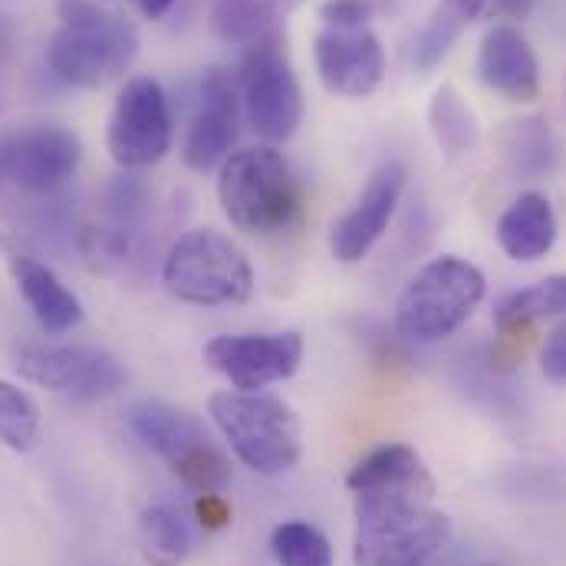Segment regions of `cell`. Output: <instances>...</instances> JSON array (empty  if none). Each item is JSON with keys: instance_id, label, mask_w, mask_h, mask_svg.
<instances>
[{"instance_id": "1", "label": "cell", "mask_w": 566, "mask_h": 566, "mask_svg": "<svg viewBox=\"0 0 566 566\" xmlns=\"http://www.w3.org/2000/svg\"><path fill=\"white\" fill-rule=\"evenodd\" d=\"M346 488L356 566H422L451 541V521L434 507L438 484L412 444L373 448L346 474Z\"/></svg>"}, {"instance_id": "2", "label": "cell", "mask_w": 566, "mask_h": 566, "mask_svg": "<svg viewBox=\"0 0 566 566\" xmlns=\"http://www.w3.org/2000/svg\"><path fill=\"white\" fill-rule=\"evenodd\" d=\"M60 30L46 46L53 76L76 90H99L119 80L139 56L136 27L96 0H56Z\"/></svg>"}, {"instance_id": "3", "label": "cell", "mask_w": 566, "mask_h": 566, "mask_svg": "<svg viewBox=\"0 0 566 566\" xmlns=\"http://www.w3.org/2000/svg\"><path fill=\"white\" fill-rule=\"evenodd\" d=\"M218 205L244 234H281L303 214L300 181L274 145L228 155L218 168Z\"/></svg>"}, {"instance_id": "4", "label": "cell", "mask_w": 566, "mask_h": 566, "mask_svg": "<svg viewBox=\"0 0 566 566\" xmlns=\"http://www.w3.org/2000/svg\"><path fill=\"white\" fill-rule=\"evenodd\" d=\"M208 416L231 451L258 474H286L303 458V424L277 396L224 389L208 399Z\"/></svg>"}, {"instance_id": "5", "label": "cell", "mask_w": 566, "mask_h": 566, "mask_svg": "<svg viewBox=\"0 0 566 566\" xmlns=\"http://www.w3.org/2000/svg\"><path fill=\"white\" fill-rule=\"evenodd\" d=\"M161 283L175 300L191 306H241L254 293V268L231 234L195 228L168 248Z\"/></svg>"}, {"instance_id": "6", "label": "cell", "mask_w": 566, "mask_h": 566, "mask_svg": "<svg viewBox=\"0 0 566 566\" xmlns=\"http://www.w3.org/2000/svg\"><path fill=\"white\" fill-rule=\"evenodd\" d=\"M488 293L484 274L454 254H441L412 274L396 300V333L409 343H441L458 333Z\"/></svg>"}, {"instance_id": "7", "label": "cell", "mask_w": 566, "mask_h": 566, "mask_svg": "<svg viewBox=\"0 0 566 566\" xmlns=\"http://www.w3.org/2000/svg\"><path fill=\"white\" fill-rule=\"evenodd\" d=\"M238 90L244 116L261 139L268 145L293 139L303 123V93L283 50V33L244 50Z\"/></svg>"}, {"instance_id": "8", "label": "cell", "mask_w": 566, "mask_h": 566, "mask_svg": "<svg viewBox=\"0 0 566 566\" xmlns=\"http://www.w3.org/2000/svg\"><path fill=\"white\" fill-rule=\"evenodd\" d=\"M13 369L33 386L80 402L116 396L126 382V369L113 353L76 343H20L13 349Z\"/></svg>"}, {"instance_id": "9", "label": "cell", "mask_w": 566, "mask_h": 566, "mask_svg": "<svg viewBox=\"0 0 566 566\" xmlns=\"http://www.w3.org/2000/svg\"><path fill=\"white\" fill-rule=\"evenodd\" d=\"M106 148L126 171L158 165L171 148V109L158 80L133 76L113 106L106 126Z\"/></svg>"}, {"instance_id": "10", "label": "cell", "mask_w": 566, "mask_h": 566, "mask_svg": "<svg viewBox=\"0 0 566 566\" xmlns=\"http://www.w3.org/2000/svg\"><path fill=\"white\" fill-rule=\"evenodd\" d=\"M205 363L241 392H261L296 376L303 363V336L286 333H241L214 336L205 346Z\"/></svg>"}, {"instance_id": "11", "label": "cell", "mask_w": 566, "mask_h": 566, "mask_svg": "<svg viewBox=\"0 0 566 566\" xmlns=\"http://www.w3.org/2000/svg\"><path fill=\"white\" fill-rule=\"evenodd\" d=\"M3 178L27 191L66 185L83 161V142L66 126H27L0 142Z\"/></svg>"}, {"instance_id": "12", "label": "cell", "mask_w": 566, "mask_h": 566, "mask_svg": "<svg viewBox=\"0 0 566 566\" xmlns=\"http://www.w3.org/2000/svg\"><path fill=\"white\" fill-rule=\"evenodd\" d=\"M319 83L333 96L366 99L382 86L386 53L369 27H323L313 40Z\"/></svg>"}, {"instance_id": "13", "label": "cell", "mask_w": 566, "mask_h": 566, "mask_svg": "<svg viewBox=\"0 0 566 566\" xmlns=\"http://www.w3.org/2000/svg\"><path fill=\"white\" fill-rule=\"evenodd\" d=\"M241 136V90L238 76L224 66H211L201 76V106L188 126L181 158L191 171H211L228 161Z\"/></svg>"}, {"instance_id": "14", "label": "cell", "mask_w": 566, "mask_h": 566, "mask_svg": "<svg viewBox=\"0 0 566 566\" xmlns=\"http://www.w3.org/2000/svg\"><path fill=\"white\" fill-rule=\"evenodd\" d=\"M406 168L399 161H389L382 168L373 171V178L366 181V188L359 191L356 205L333 221L329 228V254L339 264H359L363 258H369V251L382 241V234L389 231L396 208L402 201L406 191Z\"/></svg>"}, {"instance_id": "15", "label": "cell", "mask_w": 566, "mask_h": 566, "mask_svg": "<svg viewBox=\"0 0 566 566\" xmlns=\"http://www.w3.org/2000/svg\"><path fill=\"white\" fill-rule=\"evenodd\" d=\"M481 83L511 103H534L541 96V63L524 33L511 23H497L484 33L478 53Z\"/></svg>"}, {"instance_id": "16", "label": "cell", "mask_w": 566, "mask_h": 566, "mask_svg": "<svg viewBox=\"0 0 566 566\" xmlns=\"http://www.w3.org/2000/svg\"><path fill=\"white\" fill-rule=\"evenodd\" d=\"M494 234H497L501 251L511 261L534 264V261L547 258L554 251V244H557V234H560L557 211H554L547 195L524 191L507 205V211L501 214Z\"/></svg>"}, {"instance_id": "17", "label": "cell", "mask_w": 566, "mask_h": 566, "mask_svg": "<svg viewBox=\"0 0 566 566\" xmlns=\"http://www.w3.org/2000/svg\"><path fill=\"white\" fill-rule=\"evenodd\" d=\"M7 268H10V277L17 283L20 296L27 300L36 323L43 326V333L63 336V333H70V329H76L83 323L80 296L60 281L46 264H40L33 258H23V254H13Z\"/></svg>"}, {"instance_id": "18", "label": "cell", "mask_w": 566, "mask_h": 566, "mask_svg": "<svg viewBox=\"0 0 566 566\" xmlns=\"http://www.w3.org/2000/svg\"><path fill=\"white\" fill-rule=\"evenodd\" d=\"M129 428L136 431L145 448H151L155 454H161L168 464L175 458H181L188 448L208 441L205 424L191 419L188 412H178L165 402H139L129 412Z\"/></svg>"}, {"instance_id": "19", "label": "cell", "mask_w": 566, "mask_h": 566, "mask_svg": "<svg viewBox=\"0 0 566 566\" xmlns=\"http://www.w3.org/2000/svg\"><path fill=\"white\" fill-rule=\"evenodd\" d=\"M501 155L517 178H544L560 165V142L541 116L514 119L501 129Z\"/></svg>"}, {"instance_id": "20", "label": "cell", "mask_w": 566, "mask_h": 566, "mask_svg": "<svg viewBox=\"0 0 566 566\" xmlns=\"http://www.w3.org/2000/svg\"><path fill=\"white\" fill-rule=\"evenodd\" d=\"M491 7V0H441L434 7V13L428 17L416 43H412V63L416 70H434L448 53L451 46L458 43V36Z\"/></svg>"}, {"instance_id": "21", "label": "cell", "mask_w": 566, "mask_h": 566, "mask_svg": "<svg viewBox=\"0 0 566 566\" xmlns=\"http://www.w3.org/2000/svg\"><path fill=\"white\" fill-rule=\"evenodd\" d=\"M139 547L148 566H181L191 557V531L168 504H151L139 514Z\"/></svg>"}, {"instance_id": "22", "label": "cell", "mask_w": 566, "mask_h": 566, "mask_svg": "<svg viewBox=\"0 0 566 566\" xmlns=\"http://www.w3.org/2000/svg\"><path fill=\"white\" fill-rule=\"evenodd\" d=\"M560 313H566V274H551L544 281L501 296L494 323L497 329H531L534 323Z\"/></svg>"}, {"instance_id": "23", "label": "cell", "mask_w": 566, "mask_h": 566, "mask_svg": "<svg viewBox=\"0 0 566 566\" xmlns=\"http://www.w3.org/2000/svg\"><path fill=\"white\" fill-rule=\"evenodd\" d=\"M428 126H431L434 142L448 155H468L481 142V126H478L474 109L468 106V99L451 83L434 90L431 106H428Z\"/></svg>"}, {"instance_id": "24", "label": "cell", "mask_w": 566, "mask_h": 566, "mask_svg": "<svg viewBox=\"0 0 566 566\" xmlns=\"http://www.w3.org/2000/svg\"><path fill=\"white\" fill-rule=\"evenodd\" d=\"M211 27L224 43H234L244 50L281 33L277 13L268 0H214Z\"/></svg>"}, {"instance_id": "25", "label": "cell", "mask_w": 566, "mask_h": 566, "mask_svg": "<svg viewBox=\"0 0 566 566\" xmlns=\"http://www.w3.org/2000/svg\"><path fill=\"white\" fill-rule=\"evenodd\" d=\"M271 554L281 566H333V544L306 521H283L271 534Z\"/></svg>"}, {"instance_id": "26", "label": "cell", "mask_w": 566, "mask_h": 566, "mask_svg": "<svg viewBox=\"0 0 566 566\" xmlns=\"http://www.w3.org/2000/svg\"><path fill=\"white\" fill-rule=\"evenodd\" d=\"M40 438V409L33 396L7 379H0V444L23 454Z\"/></svg>"}, {"instance_id": "27", "label": "cell", "mask_w": 566, "mask_h": 566, "mask_svg": "<svg viewBox=\"0 0 566 566\" xmlns=\"http://www.w3.org/2000/svg\"><path fill=\"white\" fill-rule=\"evenodd\" d=\"M175 478L195 491V494H214L224 491V484L231 481V461L224 458V451H218L211 441H201L195 448H188L181 458L171 461Z\"/></svg>"}, {"instance_id": "28", "label": "cell", "mask_w": 566, "mask_h": 566, "mask_svg": "<svg viewBox=\"0 0 566 566\" xmlns=\"http://www.w3.org/2000/svg\"><path fill=\"white\" fill-rule=\"evenodd\" d=\"M382 10V0H326L319 7L323 27H369V20Z\"/></svg>"}, {"instance_id": "29", "label": "cell", "mask_w": 566, "mask_h": 566, "mask_svg": "<svg viewBox=\"0 0 566 566\" xmlns=\"http://www.w3.org/2000/svg\"><path fill=\"white\" fill-rule=\"evenodd\" d=\"M86 258L106 264V261H123L126 251H129V241L119 234V231H109V228H86L83 238H80Z\"/></svg>"}, {"instance_id": "30", "label": "cell", "mask_w": 566, "mask_h": 566, "mask_svg": "<svg viewBox=\"0 0 566 566\" xmlns=\"http://www.w3.org/2000/svg\"><path fill=\"white\" fill-rule=\"evenodd\" d=\"M541 369L551 382L566 386V319L547 336V343L541 349Z\"/></svg>"}, {"instance_id": "31", "label": "cell", "mask_w": 566, "mask_h": 566, "mask_svg": "<svg viewBox=\"0 0 566 566\" xmlns=\"http://www.w3.org/2000/svg\"><path fill=\"white\" fill-rule=\"evenodd\" d=\"M195 517L205 531H224L231 524V504L221 491L214 494H198L195 501Z\"/></svg>"}, {"instance_id": "32", "label": "cell", "mask_w": 566, "mask_h": 566, "mask_svg": "<svg viewBox=\"0 0 566 566\" xmlns=\"http://www.w3.org/2000/svg\"><path fill=\"white\" fill-rule=\"evenodd\" d=\"M494 13L497 17H507V20H527L537 7V0H491Z\"/></svg>"}, {"instance_id": "33", "label": "cell", "mask_w": 566, "mask_h": 566, "mask_svg": "<svg viewBox=\"0 0 566 566\" xmlns=\"http://www.w3.org/2000/svg\"><path fill=\"white\" fill-rule=\"evenodd\" d=\"M133 3H136V10H139L142 17H148V20H161L175 7V0H133Z\"/></svg>"}, {"instance_id": "34", "label": "cell", "mask_w": 566, "mask_h": 566, "mask_svg": "<svg viewBox=\"0 0 566 566\" xmlns=\"http://www.w3.org/2000/svg\"><path fill=\"white\" fill-rule=\"evenodd\" d=\"M0 178H3V161H0Z\"/></svg>"}]
</instances>
